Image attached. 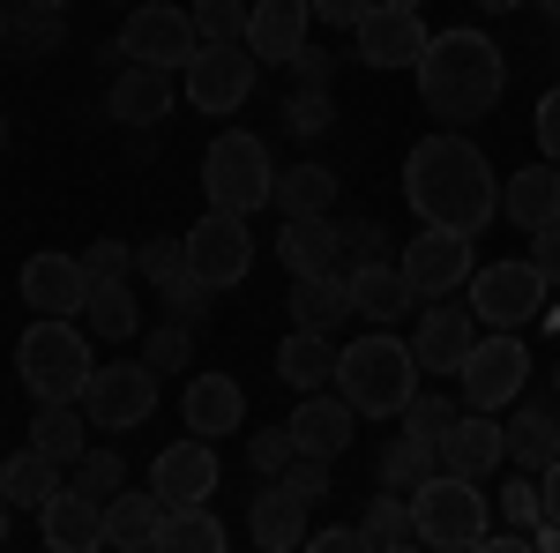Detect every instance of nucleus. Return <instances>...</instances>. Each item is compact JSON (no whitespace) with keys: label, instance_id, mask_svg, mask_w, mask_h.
<instances>
[{"label":"nucleus","instance_id":"obj_1","mask_svg":"<svg viewBox=\"0 0 560 553\" xmlns=\"http://www.w3.org/2000/svg\"><path fill=\"white\" fill-rule=\"evenodd\" d=\"M404 203L419 210V224H448V232H486L501 217V180L486 165V150L464 135H427L404 158Z\"/></svg>","mask_w":560,"mask_h":553},{"label":"nucleus","instance_id":"obj_2","mask_svg":"<svg viewBox=\"0 0 560 553\" xmlns=\"http://www.w3.org/2000/svg\"><path fill=\"white\" fill-rule=\"evenodd\" d=\"M411 76H419V97H427V113L441 128H471V120H486V113L501 105L509 60H501V45L486 38V31L456 23V31L427 38V53H419Z\"/></svg>","mask_w":560,"mask_h":553},{"label":"nucleus","instance_id":"obj_3","mask_svg":"<svg viewBox=\"0 0 560 553\" xmlns=\"http://www.w3.org/2000/svg\"><path fill=\"white\" fill-rule=\"evenodd\" d=\"M337 389L359 419H404V404L419 396V359L404 337L366 330V337L337 344Z\"/></svg>","mask_w":560,"mask_h":553},{"label":"nucleus","instance_id":"obj_4","mask_svg":"<svg viewBox=\"0 0 560 553\" xmlns=\"http://www.w3.org/2000/svg\"><path fill=\"white\" fill-rule=\"evenodd\" d=\"M15 375L38 404H83L97 359H90V337L75 330V314H38L15 344Z\"/></svg>","mask_w":560,"mask_h":553},{"label":"nucleus","instance_id":"obj_5","mask_svg":"<svg viewBox=\"0 0 560 553\" xmlns=\"http://www.w3.org/2000/svg\"><path fill=\"white\" fill-rule=\"evenodd\" d=\"M411 523H419V546L471 553L493 539V502L478 494V479H464V471H433L427 486H411Z\"/></svg>","mask_w":560,"mask_h":553},{"label":"nucleus","instance_id":"obj_6","mask_svg":"<svg viewBox=\"0 0 560 553\" xmlns=\"http://www.w3.org/2000/svg\"><path fill=\"white\" fill-rule=\"evenodd\" d=\"M202 195L232 217H255L261 203L277 195V158H269V142L247 135V128H224L210 150H202Z\"/></svg>","mask_w":560,"mask_h":553},{"label":"nucleus","instance_id":"obj_7","mask_svg":"<svg viewBox=\"0 0 560 553\" xmlns=\"http://www.w3.org/2000/svg\"><path fill=\"white\" fill-rule=\"evenodd\" d=\"M523 382H530V344L516 330H478V344L464 352V367H456V396L471 412H501V404L523 396Z\"/></svg>","mask_w":560,"mask_h":553},{"label":"nucleus","instance_id":"obj_8","mask_svg":"<svg viewBox=\"0 0 560 553\" xmlns=\"http://www.w3.org/2000/svg\"><path fill=\"white\" fill-rule=\"evenodd\" d=\"M471 314L486 322V330H523V322H538V307H546V277H538V262H478L471 269Z\"/></svg>","mask_w":560,"mask_h":553},{"label":"nucleus","instance_id":"obj_9","mask_svg":"<svg viewBox=\"0 0 560 553\" xmlns=\"http://www.w3.org/2000/svg\"><path fill=\"white\" fill-rule=\"evenodd\" d=\"M120 53L142 60V68H187L195 53H202V31H195V15L173 8V0H135L128 23H120Z\"/></svg>","mask_w":560,"mask_h":553},{"label":"nucleus","instance_id":"obj_10","mask_svg":"<svg viewBox=\"0 0 560 553\" xmlns=\"http://www.w3.org/2000/svg\"><path fill=\"white\" fill-rule=\"evenodd\" d=\"M396 269L411 277V292H419V307L427 299H456L464 285H471V269H478V247H471V232H448V224H427L404 255H396Z\"/></svg>","mask_w":560,"mask_h":553},{"label":"nucleus","instance_id":"obj_11","mask_svg":"<svg viewBox=\"0 0 560 553\" xmlns=\"http://www.w3.org/2000/svg\"><path fill=\"white\" fill-rule=\"evenodd\" d=\"M158 382L165 375H150L142 359H120V367H97L83 389V412L97 434H128V426H142L150 412H158Z\"/></svg>","mask_w":560,"mask_h":553},{"label":"nucleus","instance_id":"obj_12","mask_svg":"<svg viewBox=\"0 0 560 553\" xmlns=\"http://www.w3.org/2000/svg\"><path fill=\"white\" fill-rule=\"evenodd\" d=\"M255 53L232 38V45H202L187 68H179V83H187V97H195V113H240L247 105V90H255Z\"/></svg>","mask_w":560,"mask_h":553},{"label":"nucleus","instance_id":"obj_13","mask_svg":"<svg viewBox=\"0 0 560 553\" xmlns=\"http://www.w3.org/2000/svg\"><path fill=\"white\" fill-rule=\"evenodd\" d=\"M187 262H195V277L210 285V292H232L247 269H255V240H247V217L232 210H210L195 232H187Z\"/></svg>","mask_w":560,"mask_h":553},{"label":"nucleus","instance_id":"obj_14","mask_svg":"<svg viewBox=\"0 0 560 553\" xmlns=\"http://www.w3.org/2000/svg\"><path fill=\"white\" fill-rule=\"evenodd\" d=\"M471 344H478V314H471V307H456V299H427V314H419V330H411V359H419V375H448V382H456V367H464Z\"/></svg>","mask_w":560,"mask_h":553},{"label":"nucleus","instance_id":"obj_15","mask_svg":"<svg viewBox=\"0 0 560 553\" xmlns=\"http://www.w3.org/2000/svg\"><path fill=\"white\" fill-rule=\"evenodd\" d=\"M427 15L419 8H396V0H382L359 31H351V45H359V60L366 68H419V53H427Z\"/></svg>","mask_w":560,"mask_h":553},{"label":"nucleus","instance_id":"obj_16","mask_svg":"<svg viewBox=\"0 0 560 553\" xmlns=\"http://www.w3.org/2000/svg\"><path fill=\"white\" fill-rule=\"evenodd\" d=\"M217 479H224V464H217V449L202 441V434H187V441H173V449H158V464H150V486L165 494V509H195V502H210Z\"/></svg>","mask_w":560,"mask_h":553},{"label":"nucleus","instance_id":"obj_17","mask_svg":"<svg viewBox=\"0 0 560 553\" xmlns=\"http://www.w3.org/2000/svg\"><path fill=\"white\" fill-rule=\"evenodd\" d=\"M314 38V0H247V53L261 68H284L300 45Z\"/></svg>","mask_w":560,"mask_h":553},{"label":"nucleus","instance_id":"obj_18","mask_svg":"<svg viewBox=\"0 0 560 553\" xmlns=\"http://www.w3.org/2000/svg\"><path fill=\"white\" fill-rule=\"evenodd\" d=\"M284 426H292L300 457H329V464H337V457L351 449V434H359V412L345 404V389H337V396H329V389H306L300 412H292Z\"/></svg>","mask_w":560,"mask_h":553},{"label":"nucleus","instance_id":"obj_19","mask_svg":"<svg viewBox=\"0 0 560 553\" xmlns=\"http://www.w3.org/2000/svg\"><path fill=\"white\" fill-rule=\"evenodd\" d=\"M90 299V269L83 255H60V247H45V255L23 262V307H38V314H83Z\"/></svg>","mask_w":560,"mask_h":553},{"label":"nucleus","instance_id":"obj_20","mask_svg":"<svg viewBox=\"0 0 560 553\" xmlns=\"http://www.w3.org/2000/svg\"><path fill=\"white\" fill-rule=\"evenodd\" d=\"M501 457H509V426H501V412H471V404H464V419L441 434V471L486 479V471H501Z\"/></svg>","mask_w":560,"mask_h":553},{"label":"nucleus","instance_id":"obj_21","mask_svg":"<svg viewBox=\"0 0 560 553\" xmlns=\"http://www.w3.org/2000/svg\"><path fill=\"white\" fill-rule=\"evenodd\" d=\"M179 419L202 441H224V434L247 426V389L232 382V375H195V382L179 389Z\"/></svg>","mask_w":560,"mask_h":553},{"label":"nucleus","instance_id":"obj_22","mask_svg":"<svg viewBox=\"0 0 560 553\" xmlns=\"http://www.w3.org/2000/svg\"><path fill=\"white\" fill-rule=\"evenodd\" d=\"M173 68H142V60H128L120 76H113V90H105V113L120 120V128H158L165 113H173Z\"/></svg>","mask_w":560,"mask_h":553},{"label":"nucleus","instance_id":"obj_23","mask_svg":"<svg viewBox=\"0 0 560 553\" xmlns=\"http://www.w3.org/2000/svg\"><path fill=\"white\" fill-rule=\"evenodd\" d=\"M38 531H45V546H52V553L105 546V502H97V494H83V486H60V494L38 509Z\"/></svg>","mask_w":560,"mask_h":553},{"label":"nucleus","instance_id":"obj_24","mask_svg":"<svg viewBox=\"0 0 560 553\" xmlns=\"http://www.w3.org/2000/svg\"><path fill=\"white\" fill-rule=\"evenodd\" d=\"M501 217L523 224V232L553 224V217H560V165H553V158H538V165H523V172L501 180Z\"/></svg>","mask_w":560,"mask_h":553},{"label":"nucleus","instance_id":"obj_25","mask_svg":"<svg viewBox=\"0 0 560 553\" xmlns=\"http://www.w3.org/2000/svg\"><path fill=\"white\" fill-rule=\"evenodd\" d=\"M419 307V292H411V277L396 269V262H366V269H351V314L359 322H404Z\"/></svg>","mask_w":560,"mask_h":553},{"label":"nucleus","instance_id":"obj_26","mask_svg":"<svg viewBox=\"0 0 560 553\" xmlns=\"http://www.w3.org/2000/svg\"><path fill=\"white\" fill-rule=\"evenodd\" d=\"M247 531H255V546L261 553H292L306 546V502L284 486V479H269L255 494V516H247Z\"/></svg>","mask_w":560,"mask_h":553},{"label":"nucleus","instance_id":"obj_27","mask_svg":"<svg viewBox=\"0 0 560 553\" xmlns=\"http://www.w3.org/2000/svg\"><path fill=\"white\" fill-rule=\"evenodd\" d=\"M292 322L300 330H345V322H359L351 314V277L345 269H322V277H292Z\"/></svg>","mask_w":560,"mask_h":553},{"label":"nucleus","instance_id":"obj_28","mask_svg":"<svg viewBox=\"0 0 560 553\" xmlns=\"http://www.w3.org/2000/svg\"><path fill=\"white\" fill-rule=\"evenodd\" d=\"M158 531H165V494L150 486V494H113L105 502V546H120V553H142V546H158Z\"/></svg>","mask_w":560,"mask_h":553},{"label":"nucleus","instance_id":"obj_29","mask_svg":"<svg viewBox=\"0 0 560 553\" xmlns=\"http://www.w3.org/2000/svg\"><path fill=\"white\" fill-rule=\"evenodd\" d=\"M277 262H284L292 277H322V269H337V217H284V232H277Z\"/></svg>","mask_w":560,"mask_h":553},{"label":"nucleus","instance_id":"obj_30","mask_svg":"<svg viewBox=\"0 0 560 553\" xmlns=\"http://www.w3.org/2000/svg\"><path fill=\"white\" fill-rule=\"evenodd\" d=\"M277 382L300 389V396L337 382V344H329V330H292V337L277 344Z\"/></svg>","mask_w":560,"mask_h":553},{"label":"nucleus","instance_id":"obj_31","mask_svg":"<svg viewBox=\"0 0 560 553\" xmlns=\"http://www.w3.org/2000/svg\"><path fill=\"white\" fill-rule=\"evenodd\" d=\"M83 322H90V337L128 344L135 330H142V307H135L128 277H97V285H90V299H83Z\"/></svg>","mask_w":560,"mask_h":553},{"label":"nucleus","instance_id":"obj_32","mask_svg":"<svg viewBox=\"0 0 560 553\" xmlns=\"http://www.w3.org/2000/svg\"><path fill=\"white\" fill-rule=\"evenodd\" d=\"M560 457V412L553 404H530L509 419V464L516 471H546Z\"/></svg>","mask_w":560,"mask_h":553},{"label":"nucleus","instance_id":"obj_33","mask_svg":"<svg viewBox=\"0 0 560 553\" xmlns=\"http://www.w3.org/2000/svg\"><path fill=\"white\" fill-rule=\"evenodd\" d=\"M0 494H8L15 509H45V502L60 494V464H52L45 449H15V457L0 464Z\"/></svg>","mask_w":560,"mask_h":553},{"label":"nucleus","instance_id":"obj_34","mask_svg":"<svg viewBox=\"0 0 560 553\" xmlns=\"http://www.w3.org/2000/svg\"><path fill=\"white\" fill-rule=\"evenodd\" d=\"M329 203H337V172H329V165H292V172H277L269 210H284V217H329Z\"/></svg>","mask_w":560,"mask_h":553},{"label":"nucleus","instance_id":"obj_35","mask_svg":"<svg viewBox=\"0 0 560 553\" xmlns=\"http://www.w3.org/2000/svg\"><path fill=\"white\" fill-rule=\"evenodd\" d=\"M366 553H396V546H419V523H411V494H396V486H374V502H366Z\"/></svg>","mask_w":560,"mask_h":553},{"label":"nucleus","instance_id":"obj_36","mask_svg":"<svg viewBox=\"0 0 560 553\" xmlns=\"http://www.w3.org/2000/svg\"><path fill=\"white\" fill-rule=\"evenodd\" d=\"M83 434H90L83 404H38V419H31V449H45L52 464H75V457H83Z\"/></svg>","mask_w":560,"mask_h":553},{"label":"nucleus","instance_id":"obj_37","mask_svg":"<svg viewBox=\"0 0 560 553\" xmlns=\"http://www.w3.org/2000/svg\"><path fill=\"white\" fill-rule=\"evenodd\" d=\"M433 471H441V441H419V434H404V441H388L382 464H374V486H396V494H411V486H427Z\"/></svg>","mask_w":560,"mask_h":553},{"label":"nucleus","instance_id":"obj_38","mask_svg":"<svg viewBox=\"0 0 560 553\" xmlns=\"http://www.w3.org/2000/svg\"><path fill=\"white\" fill-rule=\"evenodd\" d=\"M158 553H224V523L210 516V502H195V509H165Z\"/></svg>","mask_w":560,"mask_h":553},{"label":"nucleus","instance_id":"obj_39","mask_svg":"<svg viewBox=\"0 0 560 553\" xmlns=\"http://www.w3.org/2000/svg\"><path fill=\"white\" fill-rule=\"evenodd\" d=\"M142 367H150V375H187V367H195V322H158V330H142Z\"/></svg>","mask_w":560,"mask_h":553},{"label":"nucleus","instance_id":"obj_40","mask_svg":"<svg viewBox=\"0 0 560 553\" xmlns=\"http://www.w3.org/2000/svg\"><path fill=\"white\" fill-rule=\"evenodd\" d=\"M456 419H464V396H448V389H419L404 404V434H419V441H441Z\"/></svg>","mask_w":560,"mask_h":553},{"label":"nucleus","instance_id":"obj_41","mask_svg":"<svg viewBox=\"0 0 560 553\" xmlns=\"http://www.w3.org/2000/svg\"><path fill=\"white\" fill-rule=\"evenodd\" d=\"M187 15H195L202 45H232V38H247V0H195Z\"/></svg>","mask_w":560,"mask_h":553},{"label":"nucleus","instance_id":"obj_42","mask_svg":"<svg viewBox=\"0 0 560 553\" xmlns=\"http://www.w3.org/2000/svg\"><path fill=\"white\" fill-rule=\"evenodd\" d=\"M75 486H83V494H97V502H113V494L128 486L120 449H83V457H75Z\"/></svg>","mask_w":560,"mask_h":553},{"label":"nucleus","instance_id":"obj_43","mask_svg":"<svg viewBox=\"0 0 560 553\" xmlns=\"http://www.w3.org/2000/svg\"><path fill=\"white\" fill-rule=\"evenodd\" d=\"M366 262H388V240L382 232H374V224H359V217H345V224H337V269H366Z\"/></svg>","mask_w":560,"mask_h":553},{"label":"nucleus","instance_id":"obj_44","mask_svg":"<svg viewBox=\"0 0 560 553\" xmlns=\"http://www.w3.org/2000/svg\"><path fill=\"white\" fill-rule=\"evenodd\" d=\"M501 516H509L516 531H538V523H546V486H538V471H523V479L501 486Z\"/></svg>","mask_w":560,"mask_h":553},{"label":"nucleus","instance_id":"obj_45","mask_svg":"<svg viewBox=\"0 0 560 553\" xmlns=\"http://www.w3.org/2000/svg\"><path fill=\"white\" fill-rule=\"evenodd\" d=\"M300 457V441H292V426H261L255 441H247V464L261 471V479H277V471Z\"/></svg>","mask_w":560,"mask_h":553},{"label":"nucleus","instance_id":"obj_46","mask_svg":"<svg viewBox=\"0 0 560 553\" xmlns=\"http://www.w3.org/2000/svg\"><path fill=\"white\" fill-rule=\"evenodd\" d=\"M15 38H23V53H52V45H60V8L23 0V8H15Z\"/></svg>","mask_w":560,"mask_h":553},{"label":"nucleus","instance_id":"obj_47","mask_svg":"<svg viewBox=\"0 0 560 553\" xmlns=\"http://www.w3.org/2000/svg\"><path fill=\"white\" fill-rule=\"evenodd\" d=\"M277 479H284V486L300 494L306 509H314V502H329V457H292V464L277 471Z\"/></svg>","mask_w":560,"mask_h":553},{"label":"nucleus","instance_id":"obj_48","mask_svg":"<svg viewBox=\"0 0 560 553\" xmlns=\"http://www.w3.org/2000/svg\"><path fill=\"white\" fill-rule=\"evenodd\" d=\"M83 269H90V285H97V277H128V269H135V247H128V240H90V247H83Z\"/></svg>","mask_w":560,"mask_h":553},{"label":"nucleus","instance_id":"obj_49","mask_svg":"<svg viewBox=\"0 0 560 553\" xmlns=\"http://www.w3.org/2000/svg\"><path fill=\"white\" fill-rule=\"evenodd\" d=\"M530 142H538V158H553V165H560V83L538 97V113H530Z\"/></svg>","mask_w":560,"mask_h":553},{"label":"nucleus","instance_id":"obj_50","mask_svg":"<svg viewBox=\"0 0 560 553\" xmlns=\"http://www.w3.org/2000/svg\"><path fill=\"white\" fill-rule=\"evenodd\" d=\"M306 546L314 553H366V531L359 523H322V531H306Z\"/></svg>","mask_w":560,"mask_h":553},{"label":"nucleus","instance_id":"obj_51","mask_svg":"<svg viewBox=\"0 0 560 553\" xmlns=\"http://www.w3.org/2000/svg\"><path fill=\"white\" fill-rule=\"evenodd\" d=\"M382 0H314V23H337V31H359Z\"/></svg>","mask_w":560,"mask_h":553},{"label":"nucleus","instance_id":"obj_52","mask_svg":"<svg viewBox=\"0 0 560 553\" xmlns=\"http://www.w3.org/2000/svg\"><path fill=\"white\" fill-rule=\"evenodd\" d=\"M530 262H538V277H546V285H560V217L530 232Z\"/></svg>","mask_w":560,"mask_h":553},{"label":"nucleus","instance_id":"obj_53","mask_svg":"<svg viewBox=\"0 0 560 553\" xmlns=\"http://www.w3.org/2000/svg\"><path fill=\"white\" fill-rule=\"evenodd\" d=\"M284 68H292V76H300L306 90H322V83H329V53H322V45H314V38H306L300 53H292V60H284Z\"/></svg>","mask_w":560,"mask_h":553},{"label":"nucleus","instance_id":"obj_54","mask_svg":"<svg viewBox=\"0 0 560 553\" xmlns=\"http://www.w3.org/2000/svg\"><path fill=\"white\" fill-rule=\"evenodd\" d=\"M538 486H546V523H560V457L538 471Z\"/></svg>","mask_w":560,"mask_h":553},{"label":"nucleus","instance_id":"obj_55","mask_svg":"<svg viewBox=\"0 0 560 553\" xmlns=\"http://www.w3.org/2000/svg\"><path fill=\"white\" fill-rule=\"evenodd\" d=\"M15 38V8H8V0H0V45Z\"/></svg>","mask_w":560,"mask_h":553},{"label":"nucleus","instance_id":"obj_56","mask_svg":"<svg viewBox=\"0 0 560 553\" xmlns=\"http://www.w3.org/2000/svg\"><path fill=\"white\" fill-rule=\"evenodd\" d=\"M478 8H486V15H509V8H516V0H478Z\"/></svg>","mask_w":560,"mask_h":553},{"label":"nucleus","instance_id":"obj_57","mask_svg":"<svg viewBox=\"0 0 560 553\" xmlns=\"http://www.w3.org/2000/svg\"><path fill=\"white\" fill-rule=\"evenodd\" d=\"M8 516H15V502H8V494H0V539H8Z\"/></svg>","mask_w":560,"mask_h":553},{"label":"nucleus","instance_id":"obj_58","mask_svg":"<svg viewBox=\"0 0 560 553\" xmlns=\"http://www.w3.org/2000/svg\"><path fill=\"white\" fill-rule=\"evenodd\" d=\"M538 8H546V15H553V23H560V0H538Z\"/></svg>","mask_w":560,"mask_h":553},{"label":"nucleus","instance_id":"obj_59","mask_svg":"<svg viewBox=\"0 0 560 553\" xmlns=\"http://www.w3.org/2000/svg\"><path fill=\"white\" fill-rule=\"evenodd\" d=\"M553 404H560V367H553Z\"/></svg>","mask_w":560,"mask_h":553},{"label":"nucleus","instance_id":"obj_60","mask_svg":"<svg viewBox=\"0 0 560 553\" xmlns=\"http://www.w3.org/2000/svg\"><path fill=\"white\" fill-rule=\"evenodd\" d=\"M396 8H427V0H396Z\"/></svg>","mask_w":560,"mask_h":553},{"label":"nucleus","instance_id":"obj_61","mask_svg":"<svg viewBox=\"0 0 560 553\" xmlns=\"http://www.w3.org/2000/svg\"><path fill=\"white\" fill-rule=\"evenodd\" d=\"M38 8H68V0H38Z\"/></svg>","mask_w":560,"mask_h":553},{"label":"nucleus","instance_id":"obj_62","mask_svg":"<svg viewBox=\"0 0 560 553\" xmlns=\"http://www.w3.org/2000/svg\"><path fill=\"white\" fill-rule=\"evenodd\" d=\"M113 8H135V0H113Z\"/></svg>","mask_w":560,"mask_h":553},{"label":"nucleus","instance_id":"obj_63","mask_svg":"<svg viewBox=\"0 0 560 553\" xmlns=\"http://www.w3.org/2000/svg\"><path fill=\"white\" fill-rule=\"evenodd\" d=\"M0 142H8V120H0Z\"/></svg>","mask_w":560,"mask_h":553}]
</instances>
